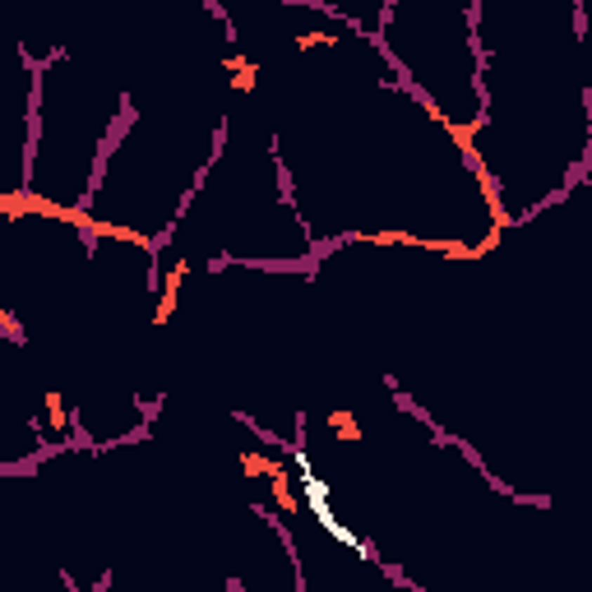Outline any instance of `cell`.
Masks as SVG:
<instances>
[{
    "mask_svg": "<svg viewBox=\"0 0 592 592\" xmlns=\"http://www.w3.org/2000/svg\"><path fill=\"white\" fill-rule=\"evenodd\" d=\"M227 70H232V88L236 93H250L259 84V65H255V60H246V56H232V60H227Z\"/></svg>",
    "mask_w": 592,
    "mask_h": 592,
    "instance_id": "cell-1",
    "label": "cell"
}]
</instances>
